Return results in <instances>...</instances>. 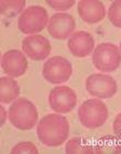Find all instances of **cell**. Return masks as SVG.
<instances>
[{"mask_svg": "<svg viewBox=\"0 0 121 154\" xmlns=\"http://www.w3.org/2000/svg\"><path fill=\"white\" fill-rule=\"evenodd\" d=\"M73 73V67L68 60L62 56H53L46 60L42 68V76L54 85L66 83Z\"/></svg>", "mask_w": 121, "mask_h": 154, "instance_id": "8992f818", "label": "cell"}, {"mask_svg": "<svg viewBox=\"0 0 121 154\" xmlns=\"http://www.w3.org/2000/svg\"><path fill=\"white\" fill-rule=\"evenodd\" d=\"M92 64L98 71L111 73L121 64V52L112 43H100L92 52Z\"/></svg>", "mask_w": 121, "mask_h": 154, "instance_id": "277c9868", "label": "cell"}, {"mask_svg": "<svg viewBox=\"0 0 121 154\" xmlns=\"http://www.w3.org/2000/svg\"><path fill=\"white\" fill-rule=\"evenodd\" d=\"M108 18L116 28H121V0H116L110 5Z\"/></svg>", "mask_w": 121, "mask_h": 154, "instance_id": "ac0fdd59", "label": "cell"}, {"mask_svg": "<svg viewBox=\"0 0 121 154\" xmlns=\"http://www.w3.org/2000/svg\"><path fill=\"white\" fill-rule=\"evenodd\" d=\"M0 111H1V122H0V123H1V125H5V122L7 121V117L9 116V113L7 112L6 108H5L3 106L0 107Z\"/></svg>", "mask_w": 121, "mask_h": 154, "instance_id": "7402d4cb", "label": "cell"}, {"mask_svg": "<svg viewBox=\"0 0 121 154\" xmlns=\"http://www.w3.org/2000/svg\"><path fill=\"white\" fill-rule=\"evenodd\" d=\"M48 11L41 6L28 7L20 14L18 19V28L22 33L26 34H35L43 31L48 24Z\"/></svg>", "mask_w": 121, "mask_h": 154, "instance_id": "5b68a950", "label": "cell"}, {"mask_svg": "<svg viewBox=\"0 0 121 154\" xmlns=\"http://www.w3.org/2000/svg\"><path fill=\"white\" fill-rule=\"evenodd\" d=\"M24 6H26L24 0H9V1L2 0L0 2V11L2 16L14 17L18 13L23 12L22 10Z\"/></svg>", "mask_w": 121, "mask_h": 154, "instance_id": "e0dca14e", "label": "cell"}, {"mask_svg": "<svg viewBox=\"0 0 121 154\" xmlns=\"http://www.w3.org/2000/svg\"><path fill=\"white\" fill-rule=\"evenodd\" d=\"M22 51L30 60L43 61L48 57L52 46L48 38L41 34H33L23 38Z\"/></svg>", "mask_w": 121, "mask_h": 154, "instance_id": "9c48e42d", "label": "cell"}, {"mask_svg": "<svg viewBox=\"0 0 121 154\" xmlns=\"http://www.w3.org/2000/svg\"><path fill=\"white\" fill-rule=\"evenodd\" d=\"M121 153L120 139L113 135L101 137L94 145V154H119Z\"/></svg>", "mask_w": 121, "mask_h": 154, "instance_id": "9a60e30c", "label": "cell"}, {"mask_svg": "<svg viewBox=\"0 0 121 154\" xmlns=\"http://www.w3.org/2000/svg\"><path fill=\"white\" fill-rule=\"evenodd\" d=\"M77 10L82 20L88 24L100 22L106 17L105 6L98 0H82L78 2Z\"/></svg>", "mask_w": 121, "mask_h": 154, "instance_id": "4fadbf2b", "label": "cell"}, {"mask_svg": "<svg viewBox=\"0 0 121 154\" xmlns=\"http://www.w3.org/2000/svg\"><path fill=\"white\" fill-rule=\"evenodd\" d=\"M68 121L60 113L44 116L36 125L39 141L48 148H56L62 145L68 139Z\"/></svg>", "mask_w": 121, "mask_h": 154, "instance_id": "6da1fadb", "label": "cell"}, {"mask_svg": "<svg viewBox=\"0 0 121 154\" xmlns=\"http://www.w3.org/2000/svg\"><path fill=\"white\" fill-rule=\"evenodd\" d=\"M86 90L89 95L98 99H108L116 95L118 85L113 77L102 73L92 74L85 82Z\"/></svg>", "mask_w": 121, "mask_h": 154, "instance_id": "52a82bcc", "label": "cell"}, {"mask_svg": "<svg viewBox=\"0 0 121 154\" xmlns=\"http://www.w3.org/2000/svg\"><path fill=\"white\" fill-rule=\"evenodd\" d=\"M8 113L10 123L22 131H29L39 122L36 107L32 101L23 97H19L11 103Z\"/></svg>", "mask_w": 121, "mask_h": 154, "instance_id": "7a4b0ae2", "label": "cell"}, {"mask_svg": "<svg viewBox=\"0 0 121 154\" xmlns=\"http://www.w3.org/2000/svg\"><path fill=\"white\" fill-rule=\"evenodd\" d=\"M120 52H121V42H120Z\"/></svg>", "mask_w": 121, "mask_h": 154, "instance_id": "603a6c76", "label": "cell"}, {"mask_svg": "<svg viewBox=\"0 0 121 154\" xmlns=\"http://www.w3.org/2000/svg\"><path fill=\"white\" fill-rule=\"evenodd\" d=\"M65 152L67 154H94V146L84 138H73L66 143Z\"/></svg>", "mask_w": 121, "mask_h": 154, "instance_id": "2e32d148", "label": "cell"}, {"mask_svg": "<svg viewBox=\"0 0 121 154\" xmlns=\"http://www.w3.org/2000/svg\"><path fill=\"white\" fill-rule=\"evenodd\" d=\"M2 71L9 77H21L28 69L26 55L18 50H9L1 57Z\"/></svg>", "mask_w": 121, "mask_h": 154, "instance_id": "8fae6325", "label": "cell"}, {"mask_svg": "<svg viewBox=\"0 0 121 154\" xmlns=\"http://www.w3.org/2000/svg\"><path fill=\"white\" fill-rule=\"evenodd\" d=\"M67 48L76 57H86L95 50V40L89 32L78 31L70 35Z\"/></svg>", "mask_w": 121, "mask_h": 154, "instance_id": "7c38bea8", "label": "cell"}, {"mask_svg": "<svg viewBox=\"0 0 121 154\" xmlns=\"http://www.w3.org/2000/svg\"><path fill=\"white\" fill-rule=\"evenodd\" d=\"M112 129H113L116 137H118L121 140V113H119L115 118V121L112 123Z\"/></svg>", "mask_w": 121, "mask_h": 154, "instance_id": "44dd1931", "label": "cell"}, {"mask_svg": "<svg viewBox=\"0 0 121 154\" xmlns=\"http://www.w3.org/2000/svg\"><path fill=\"white\" fill-rule=\"evenodd\" d=\"M20 86L13 77L0 78V103H10L19 98Z\"/></svg>", "mask_w": 121, "mask_h": 154, "instance_id": "5bb4252c", "label": "cell"}, {"mask_svg": "<svg viewBox=\"0 0 121 154\" xmlns=\"http://www.w3.org/2000/svg\"><path fill=\"white\" fill-rule=\"evenodd\" d=\"M48 6L51 7L52 9L56 10V11H66V10L70 9L72 7L75 5L74 0H48L46 1Z\"/></svg>", "mask_w": 121, "mask_h": 154, "instance_id": "ffe728a7", "label": "cell"}, {"mask_svg": "<svg viewBox=\"0 0 121 154\" xmlns=\"http://www.w3.org/2000/svg\"><path fill=\"white\" fill-rule=\"evenodd\" d=\"M80 123L88 129H96L105 125L108 119V108L98 98L85 100L78 109Z\"/></svg>", "mask_w": 121, "mask_h": 154, "instance_id": "3957f363", "label": "cell"}, {"mask_svg": "<svg viewBox=\"0 0 121 154\" xmlns=\"http://www.w3.org/2000/svg\"><path fill=\"white\" fill-rule=\"evenodd\" d=\"M12 154H38L39 150L36 145L32 142H20L16 144L11 150Z\"/></svg>", "mask_w": 121, "mask_h": 154, "instance_id": "d6986e66", "label": "cell"}, {"mask_svg": "<svg viewBox=\"0 0 121 154\" xmlns=\"http://www.w3.org/2000/svg\"><path fill=\"white\" fill-rule=\"evenodd\" d=\"M48 103L54 112L68 113L76 107V93L68 86H56L50 91Z\"/></svg>", "mask_w": 121, "mask_h": 154, "instance_id": "ba28073f", "label": "cell"}, {"mask_svg": "<svg viewBox=\"0 0 121 154\" xmlns=\"http://www.w3.org/2000/svg\"><path fill=\"white\" fill-rule=\"evenodd\" d=\"M75 26V19L72 14L57 12L52 14L48 24V31L52 38L56 40H65L73 34Z\"/></svg>", "mask_w": 121, "mask_h": 154, "instance_id": "30bf717a", "label": "cell"}]
</instances>
